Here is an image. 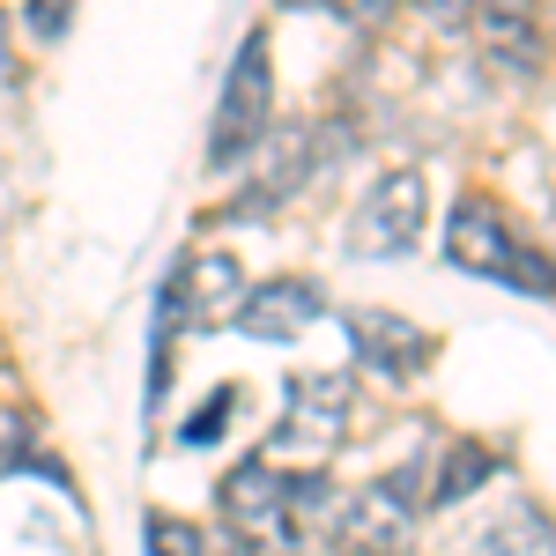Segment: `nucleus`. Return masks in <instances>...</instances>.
<instances>
[{
	"label": "nucleus",
	"instance_id": "f03ea898",
	"mask_svg": "<svg viewBox=\"0 0 556 556\" xmlns=\"http://www.w3.org/2000/svg\"><path fill=\"white\" fill-rule=\"evenodd\" d=\"M416 475L356 482L349 497H327V542L342 556H401L416 534Z\"/></svg>",
	"mask_w": 556,
	"mask_h": 556
},
{
	"label": "nucleus",
	"instance_id": "20e7f679",
	"mask_svg": "<svg viewBox=\"0 0 556 556\" xmlns=\"http://www.w3.org/2000/svg\"><path fill=\"white\" fill-rule=\"evenodd\" d=\"M424 178L416 172H386L371 193H364V208L349 215V253L364 260H393L408 253L416 238H424Z\"/></svg>",
	"mask_w": 556,
	"mask_h": 556
},
{
	"label": "nucleus",
	"instance_id": "f257e3e1",
	"mask_svg": "<svg viewBox=\"0 0 556 556\" xmlns=\"http://www.w3.org/2000/svg\"><path fill=\"white\" fill-rule=\"evenodd\" d=\"M445 253H453V267H468V275H490V282H505V290H527V298H549V267H542V253L519 238L513 215L497 208L490 193H460V201H453Z\"/></svg>",
	"mask_w": 556,
	"mask_h": 556
},
{
	"label": "nucleus",
	"instance_id": "9b49d317",
	"mask_svg": "<svg viewBox=\"0 0 556 556\" xmlns=\"http://www.w3.org/2000/svg\"><path fill=\"white\" fill-rule=\"evenodd\" d=\"M490 468H497V453H490V445H453V453H445V468H438L430 505H453V497L482 490V475H490Z\"/></svg>",
	"mask_w": 556,
	"mask_h": 556
},
{
	"label": "nucleus",
	"instance_id": "423d86ee",
	"mask_svg": "<svg viewBox=\"0 0 556 556\" xmlns=\"http://www.w3.org/2000/svg\"><path fill=\"white\" fill-rule=\"evenodd\" d=\"M349 327V349L364 356V364H379L386 379H416L430 364V334L416 319H401V312H379V304H349L342 312Z\"/></svg>",
	"mask_w": 556,
	"mask_h": 556
},
{
	"label": "nucleus",
	"instance_id": "dca6fc26",
	"mask_svg": "<svg viewBox=\"0 0 556 556\" xmlns=\"http://www.w3.org/2000/svg\"><path fill=\"white\" fill-rule=\"evenodd\" d=\"M23 23H30L38 38H60V30H67V8H60V0H30V15H23Z\"/></svg>",
	"mask_w": 556,
	"mask_h": 556
},
{
	"label": "nucleus",
	"instance_id": "f8f14e48",
	"mask_svg": "<svg viewBox=\"0 0 556 556\" xmlns=\"http://www.w3.org/2000/svg\"><path fill=\"white\" fill-rule=\"evenodd\" d=\"M542 534H549L542 513H527V505H519L513 519H497V527L475 542V556H549V549H542Z\"/></svg>",
	"mask_w": 556,
	"mask_h": 556
},
{
	"label": "nucleus",
	"instance_id": "6e6552de",
	"mask_svg": "<svg viewBox=\"0 0 556 556\" xmlns=\"http://www.w3.org/2000/svg\"><path fill=\"white\" fill-rule=\"evenodd\" d=\"M215 513L230 527H253V534H275L290 519V475H275L267 460H238V468L215 482Z\"/></svg>",
	"mask_w": 556,
	"mask_h": 556
},
{
	"label": "nucleus",
	"instance_id": "1a4fd4ad",
	"mask_svg": "<svg viewBox=\"0 0 556 556\" xmlns=\"http://www.w3.org/2000/svg\"><path fill=\"white\" fill-rule=\"evenodd\" d=\"M319 164H327V149H319V134H312V127H290L282 141H275V149H267V164H260L253 193L238 201V215H267L275 201H290V193H304Z\"/></svg>",
	"mask_w": 556,
	"mask_h": 556
},
{
	"label": "nucleus",
	"instance_id": "2eb2a0df",
	"mask_svg": "<svg viewBox=\"0 0 556 556\" xmlns=\"http://www.w3.org/2000/svg\"><path fill=\"white\" fill-rule=\"evenodd\" d=\"M141 534H149V556H208V542H201V534H193L186 519L149 513V527H141Z\"/></svg>",
	"mask_w": 556,
	"mask_h": 556
},
{
	"label": "nucleus",
	"instance_id": "0eeeda50",
	"mask_svg": "<svg viewBox=\"0 0 556 556\" xmlns=\"http://www.w3.org/2000/svg\"><path fill=\"white\" fill-rule=\"evenodd\" d=\"M319 312H327L319 282L275 275V282H260L253 298H238V334H253V342H290V334H304Z\"/></svg>",
	"mask_w": 556,
	"mask_h": 556
},
{
	"label": "nucleus",
	"instance_id": "7ed1b4c3",
	"mask_svg": "<svg viewBox=\"0 0 556 556\" xmlns=\"http://www.w3.org/2000/svg\"><path fill=\"white\" fill-rule=\"evenodd\" d=\"M267 112H275V67H267V30H245L230 75H223V97H215V134H208V156L230 164L267 141Z\"/></svg>",
	"mask_w": 556,
	"mask_h": 556
},
{
	"label": "nucleus",
	"instance_id": "ddd939ff",
	"mask_svg": "<svg viewBox=\"0 0 556 556\" xmlns=\"http://www.w3.org/2000/svg\"><path fill=\"white\" fill-rule=\"evenodd\" d=\"M475 30H482V38L497 45V52H505V60H513V67H527V60H534V30H527V23H519L513 8H490V15H482V23H475Z\"/></svg>",
	"mask_w": 556,
	"mask_h": 556
},
{
	"label": "nucleus",
	"instance_id": "9d476101",
	"mask_svg": "<svg viewBox=\"0 0 556 556\" xmlns=\"http://www.w3.org/2000/svg\"><path fill=\"white\" fill-rule=\"evenodd\" d=\"M164 298H172L178 319H223L230 304L245 298V275H238V260L230 253H193L186 267H178V282H164Z\"/></svg>",
	"mask_w": 556,
	"mask_h": 556
},
{
	"label": "nucleus",
	"instance_id": "39448f33",
	"mask_svg": "<svg viewBox=\"0 0 556 556\" xmlns=\"http://www.w3.org/2000/svg\"><path fill=\"white\" fill-rule=\"evenodd\" d=\"M349 408H356L349 371H298V379L282 386V438H298V445H334L349 430Z\"/></svg>",
	"mask_w": 556,
	"mask_h": 556
},
{
	"label": "nucleus",
	"instance_id": "4468645a",
	"mask_svg": "<svg viewBox=\"0 0 556 556\" xmlns=\"http://www.w3.org/2000/svg\"><path fill=\"white\" fill-rule=\"evenodd\" d=\"M230 416H238V386H215L208 401H201V408H193V424L178 430V438H186V445H215V438H223V424H230Z\"/></svg>",
	"mask_w": 556,
	"mask_h": 556
}]
</instances>
